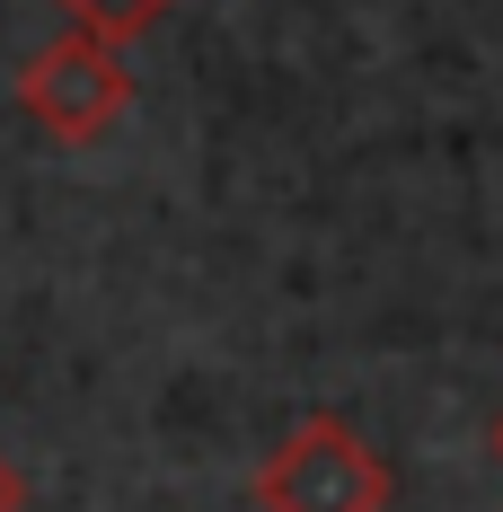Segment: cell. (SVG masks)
<instances>
[{"mask_svg":"<svg viewBox=\"0 0 503 512\" xmlns=\"http://www.w3.org/2000/svg\"><path fill=\"white\" fill-rule=\"evenodd\" d=\"M18 115L53 133V142H98L124 124V106H133V45H115L98 27H62L36 62H18Z\"/></svg>","mask_w":503,"mask_h":512,"instance_id":"2","label":"cell"},{"mask_svg":"<svg viewBox=\"0 0 503 512\" xmlns=\"http://www.w3.org/2000/svg\"><path fill=\"white\" fill-rule=\"evenodd\" d=\"M0 512H27V477L9 468V451H0Z\"/></svg>","mask_w":503,"mask_h":512,"instance_id":"4","label":"cell"},{"mask_svg":"<svg viewBox=\"0 0 503 512\" xmlns=\"http://www.w3.org/2000/svg\"><path fill=\"white\" fill-rule=\"evenodd\" d=\"M495 460H503V415H495Z\"/></svg>","mask_w":503,"mask_h":512,"instance_id":"5","label":"cell"},{"mask_svg":"<svg viewBox=\"0 0 503 512\" xmlns=\"http://www.w3.org/2000/svg\"><path fill=\"white\" fill-rule=\"evenodd\" d=\"M256 512H389L398 477L362 442L353 415H301L265 460H256Z\"/></svg>","mask_w":503,"mask_h":512,"instance_id":"1","label":"cell"},{"mask_svg":"<svg viewBox=\"0 0 503 512\" xmlns=\"http://www.w3.org/2000/svg\"><path fill=\"white\" fill-rule=\"evenodd\" d=\"M62 9H71V27H98L115 45H133V36H151L177 0H62Z\"/></svg>","mask_w":503,"mask_h":512,"instance_id":"3","label":"cell"}]
</instances>
